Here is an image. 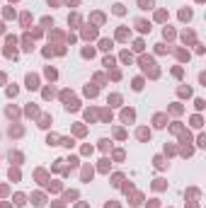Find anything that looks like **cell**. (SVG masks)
<instances>
[{
	"mask_svg": "<svg viewBox=\"0 0 206 208\" xmlns=\"http://www.w3.org/2000/svg\"><path fill=\"white\" fill-rule=\"evenodd\" d=\"M46 143H49V145H58V136H49Z\"/></svg>",
	"mask_w": 206,
	"mask_h": 208,
	"instance_id": "4dcf8cb0",
	"label": "cell"
},
{
	"mask_svg": "<svg viewBox=\"0 0 206 208\" xmlns=\"http://www.w3.org/2000/svg\"><path fill=\"white\" fill-rule=\"evenodd\" d=\"M109 145H112V143H109V140H107V138H102V140H100V148H102V150H107V148H109Z\"/></svg>",
	"mask_w": 206,
	"mask_h": 208,
	"instance_id": "e575fe53",
	"label": "cell"
},
{
	"mask_svg": "<svg viewBox=\"0 0 206 208\" xmlns=\"http://www.w3.org/2000/svg\"><path fill=\"white\" fill-rule=\"evenodd\" d=\"M189 94H192L189 87H179V97H189Z\"/></svg>",
	"mask_w": 206,
	"mask_h": 208,
	"instance_id": "4316f807",
	"label": "cell"
},
{
	"mask_svg": "<svg viewBox=\"0 0 206 208\" xmlns=\"http://www.w3.org/2000/svg\"><path fill=\"white\" fill-rule=\"evenodd\" d=\"M85 94H87V97H95V94H97V87H90V85H87V87H85Z\"/></svg>",
	"mask_w": 206,
	"mask_h": 208,
	"instance_id": "44dd1931",
	"label": "cell"
},
{
	"mask_svg": "<svg viewBox=\"0 0 206 208\" xmlns=\"http://www.w3.org/2000/svg\"><path fill=\"white\" fill-rule=\"evenodd\" d=\"M121 61H124V63H131V53H129V51H124V53H121Z\"/></svg>",
	"mask_w": 206,
	"mask_h": 208,
	"instance_id": "1f68e13d",
	"label": "cell"
},
{
	"mask_svg": "<svg viewBox=\"0 0 206 208\" xmlns=\"http://www.w3.org/2000/svg\"><path fill=\"white\" fill-rule=\"evenodd\" d=\"M170 111H172V114H179V111H182V107H179V104H172V107H170Z\"/></svg>",
	"mask_w": 206,
	"mask_h": 208,
	"instance_id": "f35d334b",
	"label": "cell"
},
{
	"mask_svg": "<svg viewBox=\"0 0 206 208\" xmlns=\"http://www.w3.org/2000/svg\"><path fill=\"white\" fill-rule=\"evenodd\" d=\"M3 29H5V27H3V22H0V34H3Z\"/></svg>",
	"mask_w": 206,
	"mask_h": 208,
	"instance_id": "7dc6e473",
	"label": "cell"
},
{
	"mask_svg": "<svg viewBox=\"0 0 206 208\" xmlns=\"http://www.w3.org/2000/svg\"><path fill=\"white\" fill-rule=\"evenodd\" d=\"M153 5H155V0H138L141 10H153Z\"/></svg>",
	"mask_w": 206,
	"mask_h": 208,
	"instance_id": "8fae6325",
	"label": "cell"
},
{
	"mask_svg": "<svg viewBox=\"0 0 206 208\" xmlns=\"http://www.w3.org/2000/svg\"><path fill=\"white\" fill-rule=\"evenodd\" d=\"M121 179H124V177H121L119 172H116V174H112V184H114V186H119V184H121Z\"/></svg>",
	"mask_w": 206,
	"mask_h": 208,
	"instance_id": "ffe728a7",
	"label": "cell"
},
{
	"mask_svg": "<svg viewBox=\"0 0 206 208\" xmlns=\"http://www.w3.org/2000/svg\"><path fill=\"white\" fill-rule=\"evenodd\" d=\"M78 3H80V0H68V5H78Z\"/></svg>",
	"mask_w": 206,
	"mask_h": 208,
	"instance_id": "bcb514c9",
	"label": "cell"
},
{
	"mask_svg": "<svg viewBox=\"0 0 206 208\" xmlns=\"http://www.w3.org/2000/svg\"><path fill=\"white\" fill-rule=\"evenodd\" d=\"M124 12H126V8H124V5H119V3H116V5H114V15H119V17H121Z\"/></svg>",
	"mask_w": 206,
	"mask_h": 208,
	"instance_id": "ac0fdd59",
	"label": "cell"
},
{
	"mask_svg": "<svg viewBox=\"0 0 206 208\" xmlns=\"http://www.w3.org/2000/svg\"><path fill=\"white\" fill-rule=\"evenodd\" d=\"M121 119L129 124V121H133V119H136V111H133V109H124V111H121Z\"/></svg>",
	"mask_w": 206,
	"mask_h": 208,
	"instance_id": "8992f818",
	"label": "cell"
},
{
	"mask_svg": "<svg viewBox=\"0 0 206 208\" xmlns=\"http://www.w3.org/2000/svg\"><path fill=\"white\" fill-rule=\"evenodd\" d=\"M148 208H160V203H158V199H153V201H150V203H148Z\"/></svg>",
	"mask_w": 206,
	"mask_h": 208,
	"instance_id": "ee69618b",
	"label": "cell"
},
{
	"mask_svg": "<svg viewBox=\"0 0 206 208\" xmlns=\"http://www.w3.org/2000/svg\"><path fill=\"white\" fill-rule=\"evenodd\" d=\"M104 208H119L116 203H104Z\"/></svg>",
	"mask_w": 206,
	"mask_h": 208,
	"instance_id": "f6af8a7d",
	"label": "cell"
},
{
	"mask_svg": "<svg viewBox=\"0 0 206 208\" xmlns=\"http://www.w3.org/2000/svg\"><path fill=\"white\" fill-rule=\"evenodd\" d=\"M109 102H112V107H119V102H121V97H119V94H112V97H109Z\"/></svg>",
	"mask_w": 206,
	"mask_h": 208,
	"instance_id": "7402d4cb",
	"label": "cell"
},
{
	"mask_svg": "<svg viewBox=\"0 0 206 208\" xmlns=\"http://www.w3.org/2000/svg\"><path fill=\"white\" fill-rule=\"evenodd\" d=\"M83 179H85V181L92 179V170H90V167H85V170H83Z\"/></svg>",
	"mask_w": 206,
	"mask_h": 208,
	"instance_id": "d6986e66",
	"label": "cell"
},
{
	"mask_svg": "<svg viewBox=\"0 0 206 208\" xmlns=\"http://www.w3.org/2000/svg\"><path fill=\"white\" fill-rule=\"evenodd\" d=\"M189 124H192V126H194V128H201V126H204V119L199 116V114H194V116L189 119Z\"/></svg>",
	"mask_w": 206,
	"mask_h": 208,
	"instance_id": "ba28073f",
	"label": "cell"
},
{
	"mask_svg": "<svg viewBox=\"0 0 206 208\" xmlns=\"http://www.w3.org/2000/svg\"><path fill=\"white\" fill-rule=\"evenodd\" d=\"M177 56L182 58V61H189V53H187V51H177Z\"/></svg>",
	"mask_w": 206,
	"mask_h": 208,
	"instance_id": "ab89813d",
	"label": "cell"
},
{
	"mask_svg": "<svg viewBox=\"0 0 206 208\" xmlns=\"http://www.w3.org/2000/svg\"><path fill=\"white\" fill-rule=\"evenodd\" d=\"M136 136H138V140L148 143V140H150V131H148V128H138V133H136Z\"/></svg>",
	"mask_w": 206,
	"mask_h": 208,
	"instance_id": "52a82bcc",
	"label": "cell"
},
{
	"mask_svg": "<svg viewBox=\"0 0 206 208\" xmlns=\"http://www.w3.org/2000/svg\"><path fill=\"white\" fill-rule=\"evenodd\" d=\"M32 203H34V206H44L46 201H44V196H41V194H34V196H32Z\"/></svg>",
	"mask_w": 206,
	"mask_h": 208,
	"instance_id": "9a60e30c",
	"label": "cell"
},
{
	"mask_svg": "<svg viewBox=\"0 0 206 208\" xmlns=\"http://www.w3.org/2000/svg\"><path fill=\"white\" fill-rule=\"evenodd\" d=\"M179 19H182V22H189V19H192V10H179Z\"/></svg>",
	"mask_w": 206,
	"mask_h": 208,
	"instance_id": "4fadbf2b",
	"label": "cell"
},
{
	"mask_svg": "<svg viewBox=\"0 0 206 208\" xmlns=\"http://www.w3.org/2000/svg\"><path fill=\"white\" fill-rule=\"evenodd\" d=\"M131 87H133V90H136V92H141V90H143V78H133Z\"/></svg>",
	"mask_w": 206,
	"mask_h": 208,
	"instance_id": "5bb4252c",
	"label": "cell"
},
{
	"mask_svg": "<svg viewBox=\"0 0 206 208\" xmlns=\"http://www.w3.org/2000/svg\"><path fill=\"white\" fill-rule=\"evenodd\" d=\"M165 121H167L165 114H155V116H153V126L155 128H165Z\"/></svg>",
	"mask_w": 206,
	"mask_h": 208,
	"instance_id": "3957f363",
	"label": "cell"
},
{
	"mask_svg": "<svg viewBox=\"0 0 206 208\" xmlns=\"http://www.w3.org/2000/svg\"><path fill=\"white\" fill-rule=\"evenodd\" d=\"M116 39H119V41H124V39H129V29H119V32H116Z\"/></svg>",
	"mask_w": 206,
	"mask_h": 208,
	"instance_id": "e0dca14e",
	"label": "cell"
},
{
	"mask_svg": "<svg viewBox=\"0 0 206 208\" xmlns=\"http://www.w3.org/2000/svg\"><path fill=\"white\" fill-rule=\"evenodd\" d=\"M66 109H68V111H78V109H80V102H78V99H68L66 102Z\"/></svg>",
	"mask_w": 206,
	"mask_h": 208,
	"instance_id": "9c48e42d",
	"label": "cell"
},
{
	"mask_svg": "<svg viewBox=\"0 0 206 208\" xmlns=\"http://www.w3.org/2000/svg\"><path fill=\"white\" fill-rule=\"evenodd\" d=\"M10 179H12V181L19 179V172H17V170H12V167H10Z\"/></svg>",
	"mask_w": 206,
	"mask_h": 208,
	"instance_id": "83f0119b",
	"label": "cell"
},
{
	"mask_svg": "<svg viewBox=\"0 0 206 208\" xmlns=\"http://www.w3.org/2000/svg\"><path fill=\"white\" fill-rule=\"evenodd\" d=\"M112 46H114L112 39H100V48H102V51H109Z\"/></svg>",
	"mask_w": 206,
	"mask_h": 208,
	"instance_id": "7c38bea8",
	"label": "cell"
},
{
	"mask_svg": "<svg viewBox=\"0 0 206 208\" xmlns=\"http://www.w3.org/2000/svg\"><path fill=\"white\" fill-rule=\"evenodd\" d=\"M104 65H107V68H114V58H112V56H107V58H104Z\"/></svg>",
	"mask_w": 206,
	"mask_h": 208,
	"instance_id": "d6a6232c",
	"label": "cell"
},
{
	"mask_svg": "<svg viewBox=\"0 0 206 208\" xmlns=\"http://www.w3.org/2000/svg\"><path fill=\"white\" fill-rule=\"evenodd\" d=\"M155 19H158V22H165V19H167V12H162V10H160L158 15H155Z\"/></svg>",
	"mask_w": 206,
	"mask_h": 208,
	"instance_id": "d4e9b609",
	"label": "cell"
},
{
	"mask_svg": "<svg viewBox=\"0 0 206 208\" xmlns=\"http://www.w3.org/2000/svg\"><path fill=\"white\" fill-rule=\"evenodd\" d=\"M184 196H189V199H197V196H199V189H189Z\"/></svg>",
	"mask_w": 206,
	"mask_h": 208,
	"instance_id": "f1b7e54d",
	"label": "cell"
},
{
	"mask_svg": "<svg viewBox=\"0 0 206 208\" xmlns=\"http://www.w3.org/2000/svg\"><path fill=\"white\" fill-rule=\"evenodd\" d=\"M68 24H80V17H78V15H70V17H68Z\"/></svg>",
	"mask_w": 206,
	"mask_h": 208,
	"instance_id": "484cf974",
	"label": "cell"
},
{
	"mask_svg": "<svg viewBox=\"0 0 206 208\" xmlns=\"http://www.w3.org/2000/svg\"><path fill=\"white\" fill-rule=\"evenodd\" d=\"M107 162H109V160H102V165H100V172H107V170H109V165H107Z\"/></svg>",
	"mask_w": 206,
	"mask_h": 208,
	"instance_id": "8d00e7d4",
	"label": "cell"
},
{
	"mask_svg": "<svg viewBox=\"0 0 206 208\" xmlns=\"http://www.w3.org/2000/svg\"><path fill=\"white\" fill-rule=\"evenodd\" d=\"M29 19H32V17H29V12H24V15H22V24H29Z\"/></svg>",
	"mask_w": 206,
	"mask_h": 208,
	"instance_id": "b9f144b4",
	"label": "cell"
},
{
	"mask_svg": "<svg viewBox=\"0 0 206 208\" xmlns=\"http://www.w3.org/2000/svg\"><path fill=\"white\" fill-rule=\"evenodd\" d=\"M10 3H17V0H10Z\"/></svg>",
	"mask_w": 206,
	"mask_h": 208,
	"instance_id": "681fc988",
	"label": "cell"
},
{
	"mask_svg": "<svg viewBox=\"0 0 206 208\" xmlns=\"http://www.w3.org/2000/svg\"><path fill=\"white\" fill-rule=\"evenodd\" d=\"M141 65H143V70H150V75L153 78H158V70H155V61L153 58H148V56H141Z\"/></svg>",
	"mask_w": 206,
	"mask_h": 208,
	"instance_id": "6da1fadb",
	"label": "cell"
},
{
	"mask_svg": "<svg viewBox=\"0 0 206 208\" xmlns=\"http://www.w3.org/2000/svg\"><path fill=\"white\" fill-rule=\"evenodd\" d=\"M133 51H143V41H141V39L136 41V44H133Z\"/></svg>",
	"mask_w": 206,
	"mask_h": 208,
	"instance_id": "74e56055",
	"label": "cell"
},
{
	"mask_svg": "<svg viewBox=\"0 0 206 208\" xmlns=\"http://www.w3.org/2000/svg\"><path fill=\"white\" fill-rule=\"evenodd\" d=\"M46 78L49 80H56V70L54 68H46Z\"/></svg>",
	"mask_w": 206,
	"mask_h": 208,
	"instance_id": "cb8c5ba5",
	"label": "cell"
},
{
	"mask_svg": "<svg viewBox=\"0 0 206 208\" xmlns=\"http://www.w3.org/2000/svg\"><path fill=\"white\" fill-rule=\"evenodd\" d=\"M153 162H155V167H158V170H165V160H162L160 155H155V157H153Z\"/></svg>",
	"mask_w": 206,
	"mask_h": 208,
	"instance_id": "2e32d148",
	"label": "cell"
},
{
	"mask_svg": "<svg viewBox=\"0 0 206 208\" xmlns=\"http://www.w3.org/2000/svg\"><path fill=\"white\" fill-rule=\"evenodd\" d=\"M172 34H175V32H172V29H167V27H165V32H162V36H165V39H170V36H172Z\"/></svg>",
	"mask_w": 206,
	"mask_h": 208,
	"instance_id": "7bdbcfd3",
	"label": "cell"
},
{
	"mask_svg": "<svg viewBox=\"0 0 206 208\" xmlns=\"http://www.w3.org/2000/svg\"><path fill=\"white\" fill-rule=\"evenodd\" d=\"M197 145H199V148H206V136H204V133L197 138Z\"/></svg>",
	"mask_w": 206,
	"mask_h": 208,
	"instance_id": "603a6c76",
	"label": "cell"
},
{
	"mask_svg": "<svg viewBox=\"0 0 206 208\" xmlns=\"http://www.w3.org/2000/svg\"><path fill=\"white\" fill-rule=\"evenodd\" d=\"M15 94H17V87H15V85H10V87H8V97H15Z\"/></svg>",
	"mask_w": 206,
	"mask_h": 208,
	"instance_id": "836d02e7",
	"label": "cell"
},
{
	"mask_svg": "<svg viewBox=\"0 0 206 208\" xmlns=\"http://www.w3.org/2000/svg\"><path fill=\"white\" fill-rule=\"evenodd\" d=\"M12 201H15V206H24V203H27V196H24V194H15Z\"/></svg>",
	"mask_w": 206,
	"mask_h": 208,
	"instance_id": "30bf717a",
	"label": "cell"
},
{
	"mask_svg": "<svg viewBox=\"0 0 206 208\" xmlns=\"http://www.w3.org/2000/svg\"><path fill=\"white\" fill-rule=\"evenodd\" d=\"M44 97H46V99H51V97H54V90H51V87H49V90H44Z\"/></svg>",
	"mask_w": 206,
	"mask_h": 208,
	"instance_id": "60d3db41",
	"label": "cell"
},
{
	"mask_svg": "<svg viewBox=\"0 0 206 208\" xmlns=\"http://www.w3.org/2000/svg\"><path fill=\"white\" fill-rule=\"evenodd\" d=\"M24 82H27V90H37L39 87V78L34 75V73H29L27 78H24Z\"/></svg>",
	"mask_w": 206,
	"mask_h": 208,
	"instance_id": "7a4b0ae2",
	"label": "cell"
},
{
	"mask_svg": "<svg viewBox=\"0 0 206 208\" xmlns=\"http://www.w3.org/2000/svg\"><path fill=\"white\" fill-rule=\"evenodd\" d=\"M95 36H97V27H92V24H90V27L83 29V39H95Z\"/></svg>",
	"mask_w": 206,
	"mask_h": 208,
	"instance_id": "277c9868",
	"label": "cell"
},
{
	"mask_svg": "<svg viewBox=\"0 0 206 208\" xmlns=\"http://www.w3.org/2000/svg\"><path fill=\"white\" fill-rule=\"evenodd\" d=\"M194 107H197V109H199V111H201V109H204V107H206V102H204V99H197V102H194Z\"/></svg>",
	"mask_w": 206,
	"mask_h": 208,
	"instance_id": "d590c367",
	"label": "cell"
},
{
	"mask_svg": "<svg viewBox=\"0 0 206 208\" xmlns=\"http://www.w3.org/2000/svg\"><path fill=\"white\" fill-rule=\"evenodd\" d=\"M83 56H85V58H92V56H95V48H83Z\"/></svg>",
	"mask_w": 206,
	"mask_h": 208,
	"instance_id": "f546056e",
	"label": "cell"
},
{
	"mask_svg": "<svg viewBox=\"0 0 206 208\" xmlns=\"http://www.w3.org/2000/svg\"><path fill=\"white\" fill-rule=\"evenodd\" d=\"M136 27H138V32L148 34V32H150V22H146V19H136Z\"/></svg>",
	"mask_w": 206,
	"mask_h": 208,
	"instance_id": "5b68a950",
	"label": "cell"
},
{
	"mask_svg": "<svg viewBox=\"0 0 206 208\" xmlns=\"http://www.w3.org/2000/svg\"><path fill=\"white\" fill-rule=\"evenodd\" d=\"M197 3H204V0H197Z\"/></svg>",
	"mask_w": 206,
	"mask_h": 208,
	"instance_id": "f907efd6",
	"label": "cell"
},
{
	"mask_svg": "<svg viewBox=\"0 0 206 208\" xmlns=\"http://www.w3.org/2000/svg\"><path fill=\"white\" fill-rule=\"evenodd\" d=\"M0 208H10V206H8V203H3V206H0Z\"/></svg>",
	"mask_w": 206,
	"mask_h": 208,
	"instance_id": "c3c4849f",
	"label": "cell"
}]
</instances>
